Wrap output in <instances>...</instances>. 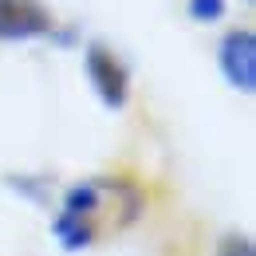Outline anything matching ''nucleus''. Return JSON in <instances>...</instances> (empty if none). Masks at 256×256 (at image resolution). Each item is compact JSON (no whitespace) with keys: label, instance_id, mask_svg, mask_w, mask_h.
Segmentation results:
<instances>
[{"label":"nucleus","instance_id":"5","mask_svg":"<svg viewBox=\"0 0 256 256\" xmlns=\"http://www.w3.org/2000/svg\"><path fill=\"white\" fill-rule=\"evenodd\" d=\"M228 16V0H186V20L190 24H221Z\"/></svg>","mask_w":256,"mask_h":256},{"label":"nucleus","instance_id":"1","mask_svg":"<svg viewBox=\"0 0 256 256\" xmlns=\"http://www.w3.org/2000/svg\"><path fill=\"white\" fill-rule=\"evenodd\" d=\"M79 64H83V79L91 87V95L98 98L102 110L118 114L130 106L134 95V71L122 60V52L106 40H83L79 44Z\"/></svg>","mask_w":256,"mask_h":256},{"label":"nucleus","instance_id":"8","mask_svg":"<svg viewBox=\"0 0 256 256\" xmlns=\"http://www.w3.org/2000/svg\"><path fill=\"white\" fill-rule=\"evenodd\" d=\"M244 4H256V0H244Z\"/></svg>","mask_w":256,"mask_h":256},{"label":"nucleus","instance_id":"3","mask_svg":"<svg viewBox=\"0 0 256 256\" xmlns=\"http://www.w3.org/2000/svg\"><path fill=\"white\" fill-rule=\"evenodd\" d=\"M56 16L44 0H0V44H40Z\"/></svg>","mask_w":256,"mask_h":256},{"label":"nucleus","instance_id":"4","mask_svg":"<svg viewBox=\"0 0 256 256\" xmlns=\"http://www.w3.org/2000/svg\"><path fill=\"white\" fill-rule=\"evenodd\" d=\"M4 190L16 193L32 209H44V213L56 205V182H52V174H4Z\"/></svg>","mask_w":256,"mask_h":256},{"label":"nucleus","instance_id":"7","mask_svg":"<svg viewBox=\"0 0 256 256\" xmlns=\"http://www.w3.org/2000/svg\"><path fill=\"white\" fill-rule=\"evenodd\" d=\"M213 256H256V244L248 232H224L213 248Z\"/></svg>","mask_w":256,"mask_h":256},{"label":"nucleus","instance_id":"6","mask_svg":"<svg viewBox=\"0 0 256 256\" xmlns=\"http://www.w3.org/2000/svg\"><path fill=\"white\" fill-rule=\"evenodd\" d=\"M44 44H52L56 52H79V44H83V32L75 28V24H52V32L44 36Z\"/></svg>","mask_w":256,"mask_h":256},{"label":"nucleus","instance_id":"2","mask_svg":"<svg viewBox=\"0 0 256 256\" xmlns=\"http://www.w3.org/2000/svg\"><path fill=\"white\" fill-rule=\"evenodd\" d=\"M217 71L236 95H256V32L248 24L228 28L217 40Z\"/></svg>","mask_w":256,"mask_h":256}]
</instances>
